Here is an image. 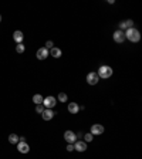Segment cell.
I'll return each mask as SVG.
<instances>
[{
	"label": "cell",
	"mask_w": 142,
	"mask_h": 159,
	"mask_svg": "<svg viewBox=\"0 0 142 159\" xmlns=\"http://www.w3.org/2000/svg\"><path fill=\"white\" fill-rule=\"evenodd\" d=\"M44 109H46V108L43 107V104H41V105H36V112H37V114H43Z\"/></svg>",
	"instance_id": "obj_21"
},
{
	"label": "cell",
	"mask_w": 142,
	"mask_h": 159,
	"mask_svg": "<svg viewBox=\"0 0 142 159\" xmlns=\"http://www.w3.org/2000/svg\"><path fill=\"white\" fill-rule=\"evenodd\" d=\"M54 115H56L54 111H53V109H47V108H46V109L43 111V114H41V117H43L44 121H51L53 118H54Z\"/></svg>",
	"instance_id": "obj_10"
},
{
	"label": "cell",
	"mask_w": 142,
	"mask_h": 159,
	"mask_svg": "<svg viewBox=\"0 0 142 159\" xmlns=\"http://www.w3.org/2000/svg\"><path fill=\"white\" fill-rule=\"evenodd\" d=\"M87 83L90 85H97L99 83V77L97 73H88L87 74Z\"/></svg>",
	"instance_id": "obj_4"
},
{
	"label": "cell",
	"mask_w": 142,
	"mask_h": 159,
	"mask_svg": "<svg viewBox=\"0 0 142 159\" xmlns=\"http://www.w3.org/2000/svg\"><path fill=\"white\" fill-rule=\"evenodd\" d=\"M43 95H40V94H36V95H33V102L36 104V105H41L43 104Z\"/></svg>",
	"instance_id": "obj_17"
},
{
	"label": "cell",
	"mask_w": 142,
	"mask_h": 159,
	"mask_svg": "<svg viewBox=\"0 0 142 159\" xmlns=\"http://www.w3.org/2000/svg\"><path fill=\"white\" fill-rule=\"evenodd\" d=\"M24 50H26V47L23 46V43H21V44H17V46H16V51L19 53V54L24 53Z\"/></svg>",
	"instance_id": "obj_20"
},
{
	"label": "cell",
	"mask_w": 142,
	"mask_h": 159,
	"mask_svg": "<svg viewBox=\"0 0 142 159\" xmlns=\"http://www.w3.org/2000/svg\"><path fill=\"white\" fill-rule=\"evenodd\" d=\"M112 37H114V41H115V43H119V44L125 41V33H124L122 30H117V31L114 33Z\"/></svg>",
	"instance_id": "obj_7"
},
{
	"label": "cell",
	"mask_w": 142,
	"mask_h": 159,
	"mask_svg": "<svg viewBox=\"0 0 142 159\" xmlns=\"http://www.w3.org/2000/svg\"><path fill=\"white\" fill-rule=\"evenodd\" d=\"M80 111V105L77 102H70L68 104V112L70 114H78Z\"/></svg>",
	"instance_id": "obj_14"
},
{
	"label": "cell",
	"mask_w": 142,
	"mask_h": 159,
	"mask_svg": "<svg viewBox=\"0 0 142 159\" xmlns=\"http://www.w3.org/2000/svg\"><path fill=\"white\" fill-rule=\"evenodd\" d=\"M36 57H37L38 60H46V58L48 57V50L46 48V47H41V48H38Z\"/></svg>",
	"instance_id": "obj_9"
},
{
	"label": "cell",
	"mask_w": 142,
	"mask_h": 159,
	"mask_svg": "<svg viewBox=\"0 0 142 159\" xmlns=\"http://www.w3.org/2000/svg\"><path fill=\"white\" fill-rule=\"evenodd\" d=\"M112 73H114V71H112V68H111L109 66H101V67H99V70H98V73H97V74H98L99 78L107 80V78H109V77L112 75Z\"/></svg>",
	"instance_id": "obj_2"
},
{
	"label": "cell",
	"mask_w": 142,
	"mask_h": 159,
	"mask_svg": "<svg viewBox=\"0 0 142 159\" xmlns=\"http://www.w3.org/2000/svg\"><path fill=\"white\" fill-rule=\"evenodd\" d=\"M67 99H68V97H67L66 92H60V94H58V101H60V102H67Z\"/></svg>",
	"instance_id": "obj_18"
},
{
	"label": "cell",
	"mask_w": 142,
	"mask_h": 159,
	"mask_svg": "<svg viewBox=\"0 0 142 159\" xmlns=\"http://www.w3.org/2000/svg\"><path fill=\"white\" fill-rule=\"evenodd\" d=\"M56 104H57V99L53 95H48V97H46V98L43 99V107L47 108V109H53V108L56 107Z\"/></svg>",
	"instance_id": "obj_3"
},
{
	"label": "cell",
	"mask_w": 142,
	"mask_h": 159,
	"mask_svg": "<svg viewBox=\"0 0 142 159\" xmlns=\"http://www.w3.org/2000/svg\"><path fill=\"white\" fill-rule=\"evenodd\" d=\"M48 54H50L51 57H54V58H60L61 54H63V51L60 50V48H57V47H53L51 50L48 51Z\"/></svg>",
	"instance_id": "obj_15"
},
{
	"label": "cell",
	"mask_w": 142,
	"mask_h": 159,
	"mask_svg": "<svg viewBox=\"0 0 142 159\" xmlns=\"http://www.w3.org/2000/svg\"><path fill=\"white\" fill-rule=\"evenodd\" d=\"M134 27V21L132 20H125V21H121L119 23V30H128V28Z\"/></svg>",
	"instance_id": "obj_13"
},
{
	"label": "cell",
	"mask_w": 142,
	"mask_h": 159,
	"mask_svg": "<svg viewBox=\"0 0 142 159\" xmlns=\"http://www.w3.org/2000/svg\"><path fill=\"white\" fill-rule=\"evenodd\" d=\"M53 47H54V43H53V41H50V40H48V41L46 43V48H47L48 51H50V50H51Z\"/></svg>",
	"instance_id": "obj_22"
},
{
	"label": "cell",
	"mask_w": 142,
	"mask_h": 159,
	"mask_svg": "<svg viewBox=\"0 0 142 159\" xmlns=\"http://www.w3.org/2000/svg\"><path fill=\"white\" fill-rule=\"evenodd\" d=\"M23 38H24V34H23V31H20V30H16L13 33V40L17 44H21L23 43Z\"/></svg>",
	"instance_id": "obj_12"
},
{
	"label": "cell",
	"mask_w": 142,
	"mask_h": 159,
	"mask_svg": "<svg viewBox=\"0 0 142 159\" xmlns=\"http://www.w3.org/2000/svg\"><path fill=\"white\" fill-rule=\"evenodd\" d=\"M9 142L11 145H17L19 144V135H16V134H10L9 135Z\"/></svg>",
	"instance_id": "obj_16"
},
{
	"label": "cell",
	"mask_w": 142,
	"mask_h": 159,
	"mask_svg": "<svg viewBox=\"0 0 142 159\" xmlns=\"http://www.w3.org/2000/svg\"><path fill=\"white\" fill-rule=\"evenodd\" d=\"M74 151H77V152H85L87 151V144L84 141H76L74 142Z\"/></svg>",
	"instance_id": "obj_8"
},
{
	"label": "cell",
	"mask_w": 142,
	"mask_h": 159,
	"mask_svg": "<svg viewBox=\"0 0 142 159\" xmlns=\"http://www.w3.org/2000/svg\"><path fill=\"white\" fill-rule=\"evenodd\" d=\"M64 139L67 144H74L77 141V135L73 131H66L64 132Z\"/></svg>",
	"instance_id": "obj_6"
},
{
	"label": "cell",
	"mask_w": 142,
	"mask_h": 159,
	"mask_svg": "<svg viewBox=\"0 0 142 159\" xmlns=\"http://www.w3.org/2000/svg\"><path fill=\"white\" fill-rule=\"evenodd\" d=\"M67 151H68V152H73V151H74V144H68V145H67Z\"/></svg>",
	"instance_id": "obj_23"
},
{
	"label": "cell",
	"mask_w": 142,
	"mask_h": 159,
	"mask_svg": "<svg viewBox=\"0 0 142 159\" xmlns=\"http://www.w3.org/2000/svg\"><path fill=\"white\" fill-rule=\"evenodd\" d=\"M92 139H94V135H92L91 132H88V134H85V135H84V142H85V144L91 142Z\"/></svg>",
	"instance_id": "obj_19"
},
{
	"label": "cell",
	"mask_w": 142,
	"mask_h": 159,
	"mask_svg": "<svg viewBox=\"0 0 142 159\" xmlns=\"http://www.w3.org/2000/svg\"><path fill=\"white\" fill-rule=\"evenodd\" d=\"M17 151L20 154H28L30 152V146H28L27 142H19L17 144Z\"/></svg>",
	"instance_id": "obj_11"
},
{
	"label": "cell",
	"mask_w": 142,
	"mask_h": 159,
	"mask_svg": "<svg viewBox=\"0 0 142 159\" xmlns=\"http://www.w3.org/2000/svg\"><path fill=\"white\" fill-rule=\"evenodd\" d=\"M0 23H2V16H0Z\"/></svg>",
	"instance_id": "obj_24"
},
{
	"label": "cell",
	"mask_w": 142,
	"mask_h": 159,
	"mask_svg": "<svg viewBox=\"0 0 142 159\" xmlns=\"http://www.w3.org/2000/svg\"><path fill=\"white\" fill-rule=\"evenodd\" d=\"M104 125H101V124H94V125H91V134L92 135H102L104 134Z\"/></svg>",
	"instance_id": "obj_5"
},
{
	"label": "cell",
	"mask_w": 142,
	"mask_h": 159,
	"mask_svg": "<svg viewBox=\"0 0 142 159\" xmlns=\"http://www.w3.org/2000/svg\"><path fill=\"white\" fill-rule=\"evenodd\" d=\"M124 33H125V38L129 40L131 43H138L139 40H141V33H139V30L135 28V27L128 28V30H125Z\"/></svg>",
	"instance_id": "obj_1"
}]
</instances>
